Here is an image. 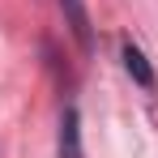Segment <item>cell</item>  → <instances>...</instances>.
Wrapping results in <instances>:
<instances>
[{
    "mask_svg": "<svg viewBox=\"0 0 158 158\" xmlns=\"http://www.w3.org/2000/svg\"><path fill=\"white\" fill-rule=\"evenodd\" d=\"M56 4L64 9V17H69V30H73L77 47H81V52H94V26H90L85 4H81V0H56Z\"/></svg>",
    "mask_w": 158,
    "mask_h": 158,
    "instance_id": "6da1fadb",
    "label": "cell"
},
{
    "mask_svg": "<svg viewBox=\"0 0 158 158\" xmlns=\"http://www.w3.org/2000/svg\"><path fill=\"white\" fill-rule=\"evenodd\" d=\"M120 56H124V69H128V77L137 81L141 90H154V85H158L154 69H150V60L141 56V47H137V43H124V47H120Z\"/></svg>",
    "mask_w": 158,
    "mask_h": 158,
    "instance_id": "7a4b0ae2",
    "label": "cell"
},
{
    "mask_svg": "<svg viewBox=\"0 0 158 158\" xmlns=\"http://www.w3.org/2000/svg\"><path fill=\"white\" fill-rule=\"evenodd\" d=\"M60 158H81V137H77V107H64L60 115Z\"/></svg>",
    "mask_w": 158,
    "mask_h": 158,
    "instance_id": "3957f363",
    "label": "cell"
}]
</instances>
